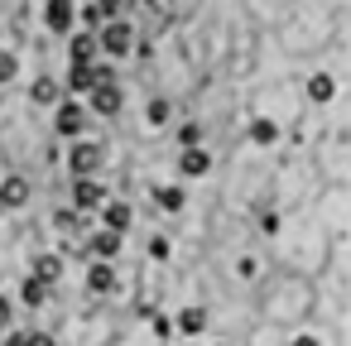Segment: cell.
Returning a JSON list of instances; mask_svg holds the SVG:
<instances>
[{
  "mask_svg": "<svg viewBox=\"0 0 351 346\" xmlns=\"http://www.w3.org/2000/svg\"><path fill=\"white\" fill-rule=\"evenodd\" d=\"M92 250H97L101 260H111V255L121 250V236H116V231H97V236H92Z\"/></svg>",
  "mask_w": 351,
  "mask_h": 346,
  "instance_id": "obj_11",
  "label": "cell"
},
{
  "mask_svg": "<svg viewBox=\"0 0 351 346\" xmlns=\"http://www.w3.org/2000/svg\"><path fill=\"white\" fill-rule=\"evenodd\" d=\"M116 10H121V5H82V20H87V25H101V20H111Z\"/></svg>",
  "mask_w": 351,
  "mask_h": 346,
  "instance_id": "obj_13",
  "label": "cell"
},
{
  "mask_svg": "<svg viewBox=\"0 0 351 346\" xmlns=\"http://www.w3.org/2000/svg\"><path fill=\"white\" fill-rule=\"evenodd\" d=\"M125 226H130V207H125V202H111V207H106V231L121 236Z\"/></svg>",
  "mask_w": 351,
  "mask_h": 346,
  "instance_id": "obj_10",
  "label": "cell"
},
{
  "mask_svg": "<svg viewBox=\"0 0 351 346\" xmlns=\"http://www.w3.org/2000/svg\"><path fill=\"white\" fill-rule=\"evenodd\" d=\"M0 212H5V202H0Z\"/></svg>",
  "mask_w": 351,
  "mask_h": 346,
  "instance_id": "obj_26",
  "label": "cell"
},
{
  "mask_svg": "<svg viewBox=\"0 0 351 346\" xmlns=\"http://www.w3.org/2000/svg\"><path fill=\"white\" fill-rule=\"evenodd\" d=\"M29 346H58L53 336H29Z\"/></svg>",
  "mask_w": 351,
  "mask_h": 346,
  "instance_id": "obj_24",
  "label": "cell"
},
{
  "mask_svg": "<svg viewBox=\"0 0 351 346\" xmlns=\"http://www.w3.org/2000/svg\"><path fill=\"white\" fill-rule=\"evenodd\" d=\"M5 346H29V332H15V336H10Z\"/></svg>",
  "mask_w": 351,
  "mask_h": 346,
  "instance_id": "obj_23",
  "label": "cell"
},
{
  "mask_svg": "<svg viewBox=\"0 0 351 346\" xmlns=\"http://www.w3.org/2000/svg\"><path fill=\"white\" fill-rule=\"evenodd\" d=\"M0 327H10V298L0 293Z\"/></svg>",
  "mask_w": 351,
  "mask_h": 346,
  "instance_id": "obj_22",
  "label": "cell"
},
{
  "mask_svg": "<svg viewBox=\"0 0 351 346\" xmlns=\"http://www.w3.org/2000/svg\"><path fill=\"white\" fill-rule=\"evenodd\" d=\"M82 125H87V111H82L77 101H68V106L58 111V130H63V135H82Z\"/></svg>",
  "mask_w": 351,
  "mask_h": 346,
  "instance_id": "obj_4",
  "label": "cell"
},
{
  "mask_svg": "<svg viewBox=\"0 0 351 346\" xmlns=\"http://www.w3.org/2000/svg\"><path fill=\"white\" fill-rule=\"evenodd\" d=\"M29 197V183L25 178H5V183H0V202H5V207H20Z\"/></svg>",
  "mask_w": 351,
  "mask_h": 346,
  "instance_id": "obj_6",
  "label": "cell"
},
{
  "mask_svg": "<svg viewBox=\"0 0 351 346\" xmlns=\"http://www.w3.org/2000/svg\"><path fill=\"white\" fill-rule=\"evenodd\" d=\"M15 77V58L10 53H0V82H10Z\"/></svg>",
  "mask_w": 351,
  "mask_h": 346,
  "instance_id": "obj_21",
  "label": "cell"
},
{
  "mask_svg": "<svg viewBox=\"0 0 351 346\" xmlns=\"http://www.w3.org/2000/svg\"><path fill=\"white\" fill-rule=\"evenodd\" d=\"M197 327H202V308H188L183 312V332H197Z\"/></svg>",
  "mask_w": 351,
  "mask_h": 346,
  "instance_id": "obj_20",
  "label": "cell"
},
{
  "mask_svg": "<svg viewBox=\"0 0 351 346\" xmlns=\"http://www.w3.org/2000/svg\"><path fill=\"white\" fill-rule=\"evenodd\" d=\"M68 87H73V92H92V68H73Z\"/></svg>",
  "mask_w": 351,
  "mask_h": 346,
  "instance_id": "obj_16",
  "label": "cell"
},
{
  "mask_svg": "<svg viewBox=\"0 0 351 346\" xmlns=\"http://www.w3.org/2000/svg\"><path fill=\"white\" fill-rule=\"evenodd\" d=\"M87 279H92V288H97V293H111V288H116L111 264H92V274H87Z\"/></svg>",
  "mask_w": 351,
  "mask_h": 346,
  "instance_id": "obj_12",
  "label": "cell"
},
{
  "mask_svg": "<svg viewBox=\"0 0 351 346\" xmlns=\"http://www.w3.org/2000/svg\"><path fill=\"white\" fill-rule=\"evenodd\" d=\"M159 207H169V212L183 207V193H178V188H159Z\"/></svg>",
  "mask_w": 351,
  "mask_h": 346,
  "instance_id": "obj_19",
  "label": "cell"
},
{
  "mask_svg": "<svg viewBox=\"0 0 351 346\" xmlns=\"http://www.w3.org/2000/svg\"><path fill=\"white\" fill-rule=\"evenodd\" d=\"M293 346H317V341H313V336H298V341H293Z\"/></svg>",
  "mask_w": 351,
  "mask_h": 346,
  "instance_id": "obj_25",
  "label": "cell"
},
{
  "mask_svg": "<svg viewBox=\"0 0 351 346\" xmlns=\"http://www.w3.org/2000/svg\"><path fill=\"white\" fill-rule=\"evenodd\" d=\"M44 293H49V284H39V279H29V284H25V303H34V308H39V303H44Z\"/></svg>",
  "mask_w": 351,
  "mask_h": 346,
  "instance_id": "obj_17",
  "label": "cell"
},
{
  "mask_svg": "<svg viewBox=\"0 0 351 346\" xmlns=\"http://www.w3.org/2000/svg\"><path fill=\"white\" fill-rule=\"evenodd\" d=\"M207 164H212V159H207L202 149H188V154H183V173H207Z\"/></svg>",
  "mask_w": 351,
  "mask_h": 346,
  "instance_id": "obj_14",
  "label": "cell"
},
{
  "mask_svg": "<svg viewBox=\"0 0 351 346\" xmlns=\"http://www.w3.org/2000/svg\"><path fill=\"white\" fill-rule=\"evenodd\" d=\"M34 101H58V82L53 77H39L34 82Z\"/></svg>",
  "mask_w": 351,
  "mask_h": 346,
  "instance_id": "obj_15",
  "label": "cell"
},
{
  "mask_svg": "<svg viewBox=\"0 0 351 346\" xmlns=\"http://www.w3.org/2000/svg\"><path fill=\"white\" fill-rule=\"evenodd\" d=\"M58 274H63V260H58V255H39V260H34V279H39V284H53Z\"/></svg>",
  "mask_w": 351,
  "mask_h": 346,
  "instance_id": "obj_8",
  "label": "cell"
},
{
  "mask_svg": "<svg viewBox=\"0 0 351 346\" xmlns=\"http://www.w3.org/2000/svg\"><path fill=\"white\" fill-rule=\"evenodd\" d=\"M130 44H135V34H130V25H121V20H111V25L101 29V49H106V53H116V58H125V53H130Z\"/></svg>",
  "mask_w": 351,
  "mask_h": 346,
  "instance_id": "obj_1",
  "label": "cell"
},
{
  "mask_svg": "<svg viewBox=\"0 0 351 346\" xmlns=\"http://www.w3.org/2000/svg\"><path fill=\"white\" fill-rule=\"evenodd\" d=\"M73 202L87 212V207H101V202H106V193H101V183H92V178H77V188H73Z\"/></svg>",
  "mask_w": 351,
  "mask_h": 346,
  "instance_id": "obj_3",
  "label": "cell"
},
{
  "mask_svg": "<svg viewBox=\"0 0 351 346\" xmlns=\"http://www.w3.org/2000/svg\"><path fill=\"white\" fill-rule=\"evenodd\" d=\"M92 106H97L101 116H116V111H121V92H116V87H101V92H92Z\"/></svg>",
  "mask_w": 351,
  "mask_h": 346,
  "instance_id": "obj_9",
  "label": "cell"
},
{
  "mask_svg": "<svg viewBox=\"0 0 351 346\" xmlns=\"http://www.w3.org/2000/svg\"><path fill=\"white\" fill-rule=\"evenodd\" d=\"M92 53H97V39L92 34H77L73 39V68H92Z\"/></svg>",
  "mask_w": 351,
  "mask_h": 346,
  "instance_id": "obj_7",
  "label": "cell"
},
{
  "mask_svg": "<svg viewBox=\"0 0 351 346\" xmlns=\"http://www.w3.org/2000/svg\"><path fill=\"white\" fill-rule=\"evenodd\" d=\"M73 10H77V5H68V0H53V5L44 10V20H49V29H58V34H63V29L73 25Z\"/></svg>",
  "mask_w": 351,
  "mask_h": 346,
  "instance_id": "obj_5",
  "label": "cell"
},
{
  "mask_svg": "<svg viewBox=\"0 0 351 346\" xmlns=\"http://www.w3.org/2000/svg\"><path fill=\"white\" fill-rule=\"evenodd\" d=\"M101 145H77L73 149V169H77V178H87V173H97V164H101Z\"/></svg>",
  "mask_w": 351,
  "mask_h": 346,
  "instance_id": "obj_2",
  "label": "cell"
},
{
  "mask_svg": "<svg viewBox=\"0 0 351 346\" xmlns=\"http://www.w3.org/2000/svg\"><path fill=\"white\" fill-rule=\"evenodd\" d=\"M308 92H313L317 101H327V97H332V77H313V82H308Z\"/></svg>",
  "mask_w": 351,
  "mask_h": 346,
  "instance_id": "obj_18",
  "label": "cell"
}]
</instances>
